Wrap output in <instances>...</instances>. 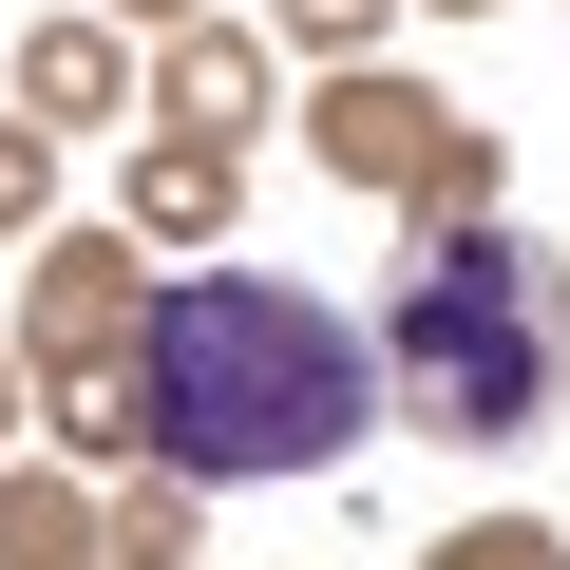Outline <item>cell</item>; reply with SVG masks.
Returning <instances> with one entry per match:
<instances>
[{
    "mask_svg": "<svg viewBox=\"0 0 570 570\" xmlns=\"http://www.w3.org/2000/svg\"><path fill=\"white\" fill-rule=\"evenodd\" d=\"M419 570H570V551H551V513H475V532H438Z\"/></svg>",
    "mask_w": 570,
    "mask_h": 570,
    "instance_id": "10",
    "label": "cell"
},
{
    "mask_svg": "<svg viewBox=\"0 0 570 570\" xmlns=\"http://www.w3.org/2000/svg\"><path fill=\"white\" fill-rule=\"evenodd\" d=\"M0 570H115L96 551V494L77 475H0Z\"/></svg>",
    "mask_w": 570,
    "mask_h": 570,
    "instance_id": "8",
    "label": "cell"
},
{
    "mask_svg": "<svg viewBox=\"0 0 570 570\" xmlns=\"http://www.w3.org/2000/svg\"><path fill=\"white\" fill-rule=\"evenodd\" d=\"M153 115L171 134H266V39H228V20H190V39H153Z\"/></svg>",
    "mask_w": 570,
    "mask_h": 570,
    "instance_id": "5",
    "label": "cell"
},
{
    "mask_svg": "<svg viewBox=\"0 0 570 570\" xmlns=\"http://www.w3.org/2000/svg\"><path fill=\"white\" fill-rule=\"evenodd\" d=\"M190 513H209V494H190V475H153V456H134V494H115V513H96V551H115V570H190Z\"/></svg>",
    "mask_w": 570,
    "mask_h": 570,
    "instance_id": "9",
    "label": "cell"
},
{
    "mask_svg": "<svg viewBox=\"0 0 570 570\" xmlns=\"http://www.w3.org/2000/svg\"><path fill=\"white\" fill-rule=\"evenodd\" d=\"M39 209H58V153H39V134H0V228H39Z\"/></svg>",
    "mask_w": 570,
    "mask_h": 570,
    "instance_id": "12",
    "label": "cell"
},
{
    "mask_svg": "<svg viewBox=\"0 0 570 570\" xmlns=\"http://www.w3.org/2000/svg\"><path fill=\"white\" fill-rule=\"evenodd\" d=\"M228 190H247V171H228L209 134H171V153H134V247H209V228H228Z\"/></svg>",
    "mask_w": 570,
    "mask_h": 570,
    "instance_id": "7",
    "label": "cell"
},
{
    "mask_svg": "<svg viewBox=\"0 0 570 570\" xmlns=\"http://www.w3.org/2000/svg\"><path fill=\"white\" fill-rule=\"evenodd\" d=\"M115 20H153V39H190V0H115Z\"/></svg>",
    "mask_w": 570,
    "mask_h": 570,
    "instance_id": "14",
    "label": "cell"
},
{
    "mask_svg": "<svg viewBox=\"0 0 570 570\" xmlns=\"http://www.w3.org/2000/svg\"><path fill=\"white\" fill-rule=\"evenodd\" d=\"M381 20H400V0H285V39H305V58H362Z\"/></svg>",
    "mask_w": 570,
    "mask_h": 570,
    "instance_id": "11",
    "label": "cell"
},
{
    "mask_svg": "<svg viewBox=\"0 0 570 570\" xmlns=\"http://www.w3.org/2000/svg\"><path fill=\"white\" fill-rule=\"evenodd\" d=\"M20 419H39V362H0V438H20Z\"/></svg>",
    "mask_w": 570,
    "mask_h": 570,
    "instance_id": "13",
    "label": "cell"
},
{
    "mask_svg": "<svg viewBox=\"0 0 570 570\" xmlns=\"http://www.w3.org/2000/svg\"><path fill=\"white\" fill-rule=\"evenodd\" d=\"M134 324H153V285H134L115 228H58V247L20 266V362H39V381H58V362H115Z\"/></svg>",
    "mask_w": 570,
    "mask_h": 570,
    "instance_id": "4",
    "label": "cell"
},
{
    "mask_svg": "<svg viewBox=\"0 0 570 570\" xmlns=\"http://www.w3.org/2000/svg\"><path fill=\"white\" fill-rule=\"evenodd\" d=\"M153 381V475H343L381 419V343L324 305V285H153L134 324Z\"/></svg>",
    "mask_w": 570,
    "mask_h": 570,
    "instance_id": "1",
    "label": "cell"
},
{
    "mask_svg": "<svg viewBox=\"0 0 570 570\" xmlns=\"http://www.w3.org/2000/svg\"><path fill=\"white\" fill-rule=\"evenodd\" d=\"M381 400L419 419V438H475V456H513V438H551L570 419V266L532 247V228H438L419 266H400V305H381Z\"/></svg>",
    "mask_w": 570,
    "mask_h": 570,
    "instance_id": "2",
    "label": "cell"
},
{
    "mask_svg": "<svg viewBox=\"0 0 570 570\" xmlns=\"http://www.w3.org/2000/svg\"><path fill=\"white\" fill-rule=\"evenodd\" d=\"M115 96H134V58H115V20H39V39H20V115H39V134H96Z\"/></svg>",
    "mask_w": 570,
    "mask_h": 570,
    "instance_id": "6",
    "label": "cell"
},
{
    "mask_svg": "<svg viewBox=\"0 0 570 570\" xmlns=\"http://www.w3.org/2000/svg\"><path fill=\"white\" fill-rule=\"evenodd\" d=\"M438 20H475V0H438Z\"/></svg>",
    "mask_w": 570,
    "mask_h": 570,
    "instance_id": "15",
    "label": "cell"
},
{
    "mask_svg": "<svg viewBox=\"0 0 570 570\" xmlns=\"http://www.w3.org/2000/svg\"><path fill=\"white\" fill-rule=\"evenodd\" d=\"M305 134H324V171H343V190H400L419 228H475V209H494V134H475L456 96H419V77H381V58H343Z\"/></svg>",
    "mask_w": 570,
    "mask_h": 570,
    "instance_id": "3",
    "label": "cell"
}]
</instances>
